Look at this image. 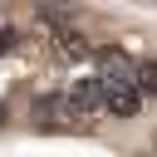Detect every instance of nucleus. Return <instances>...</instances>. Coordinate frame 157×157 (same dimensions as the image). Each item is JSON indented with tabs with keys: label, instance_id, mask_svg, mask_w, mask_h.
Wrapping results in <instances>:
<instances>
[{
	"label": "nucleus",
	"instance_id": "obj_6",
	"mask_svg": "<svg viewBox=\"0 0 157 157\" xmlns=\"http://www.w3.org/2000/svg\"><path fill=\"white\" fill-rule=\"evenodd\" d=\"M15 44H20V34H15V29H10V25H0V54H10V49H15Z\"/></svg>",
	"mask_w": 157,
	"mask_h": 157
},
{
	"label": "nucleus",
	"instance_id": "obj_4",
	"mask_svg": "<svg viewBox=\"0 0 157 157\" xmlns=\"http://www.w3.org/2000/svg\"><path fill=\"white\" fill-rule=\"evenodd\" d=\"M34 118L49 123V118H74V113H69V98L64 93H44V98H34Z\"/></svg>",
	"mask_w": 157,
	"mask_h": 157
},
{
	"label": "nucleus",
	"instance_id": "obj_2",
	"mask_svg": "<svg viewBox=\"0 0 157 157\" xmlns=\"http://www.w3.org/2000/svg\"><path fill=\"white\" fill-rule=\"evenodd\" d=\"M64 98H69V113H74V118H93V108H103V83H98V74H93V78H74Z\"/></svg>",
	"mask_w": 157,
	"mask_h": 157
},
{
	"label": "nucleus",
	"instance_id": "obj_5",
	"mask_svg": "<svg viewBox=\"0 0 157 157\" xmlns=\"http://www.w3.org/2000/svg\"><path fill=\"white\" fill-rule=\"evenodd\" d=\"M132 83H137V93H157V59L137 64V69H132Z\"/></svg>",
	"mask_w": 157,
	"mask_h": 157
},
{
	"label": "nucleus",
	"instance_id": "obj_3",
	"mask_svg": "<svg viewBox=\"0 0 157 157\" xmlns=\"http://www.w3.org/2000/svg\"><path fill=\"white\" fill-rule=\"evenodd\" d=\"M54 39H59V54H64V59H83V54H88V44H83V34H78V29L54 25Z\"/></svg>",
	"mask_w": 157,
	"mask_h": 157
},
{
	"label": "nucleus",
	"instance_id": "obj_1",
	"mask_svg": "<svg viewBox=\"0 0 157 157\" xmlns=\"http://www.w3.org/2000/svg\"><path fill=\"white\" fill-rule=\"evenodd\" d=\"M98 83H103V78H98ZM103 108H108L113 118H137V108H142V93H137V83H132V78L103 83Z\"/></svg>",
	"mask_w": 157,
	"mask_h": 157
}]
</instances>
